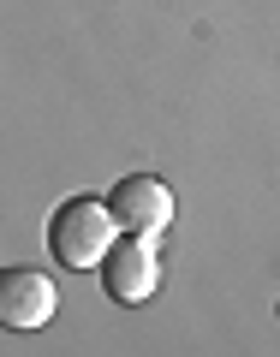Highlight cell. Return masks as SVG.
<instances>
[{
	"label": "cell",
	"instance_id": "obj_2",
	"mask_svg": "<svg viewBox=\"0 0 280 357\" xmlns=\"http://www.w3.org/2000/svg\"><path fill=\"white\" fill-rule=\"evenodd\" d=\"M108 208H114L119 232H131V238H161L167 227H173V191H167L155 173H126L108 191Z\"/></svg>",
	"mask_w": 280,
	"mask_h": 357
},
{
	"label": "cell",
	"instance_id": "obj_3",
	"mask_svg": "<svg viewBox=\"0 0 280 357\" xmlns=\"http://www.w3.org/2000/svg\"><path fill=\"white\" fill-rule=\"evenodd\" d=\"M102 286H108V298L114 304H149L155 298V286H161V262H155V238H119L114 250H108V262H102Z\"/></svg>",
	"mask_w": 280,
	"mask_h": 357
},
{
	"label": "cell",
	"instance_id": "obj_1",
	"mask_svg": "<svg viewBox=\"0 0 280 357\" xmlns=\"http://www.w3.org/2000/svg\"><path fill=\"white\" fill-rule=\"evenodd\" d=\"M126 238L114 220V208L96 203V197H66L48 220V250L60 268H102L108 250Z\"/></svg>",
	"mask_w": 280,
	"mask_h": 357
},
{
	"label": "cell",
	"instance_id": "obj_4",
	"mask_svg": "<svg viewBox=\"0 0 280 357\" xmlns=\"http://www.w3.org/2000/svg\"><path fill=\"white\" fill-rule=\"evenodd\" d=\"M54 310H60V292L42 268H6L0 274V321L13 333H30V328H48Z\"/></svg>",
	"mask_w": 280,
	"mask_h": 357
}]
</instances>
